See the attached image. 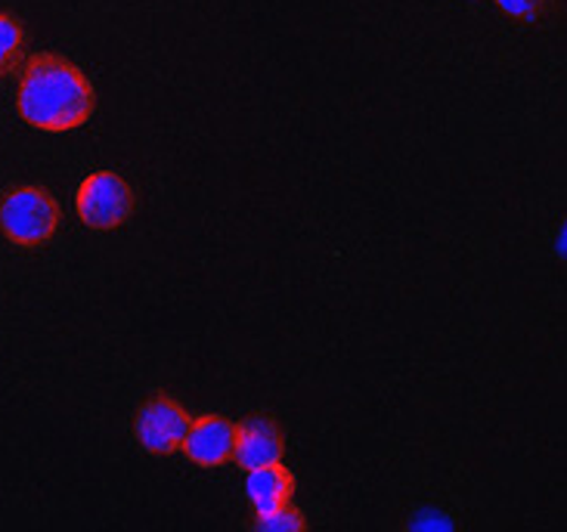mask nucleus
I'll return each instance as SVG.
<instances>
[{
    "label": "nucleus",
    "mask_w": 567,
    "mask_h": 532,
    "mask_svg": "<svg viewBox=\"0 0 567 532\" xmlns=\"http://www.w3.org/2000/svg\"><path fill=\"white\" fill-rule=\"evenodd\" d=\"M282 452H286L282 434H279V427L270 418L251 415L243 425H236V452H233V458L246 471L277 465V461H282Z\"/></svg>",
    "instance_id": "6"
},
{
    "label": "nucleus",
    "mask_w": 567,
    "mask_h": 532,
    "mask_svg": "<svg viewBox=\"0 0 567 532\" xmlns=\"http://www.w3.org/2000/svg\"><path fill=\"white\" fill-rule=\"evenodd\" d=\"M496 7L508 13L512 19H522V22H534L543 13L546 0H496Z\"/></svg>",
    "instance_id": "10"
},
{
    "label": "nucleus",
    "mask_w": 567,
    "mask_h": 532,
    "mask_svg": "<svg viewBox=\"0 0 567 532\" xmlns=\"http://www.w3.org/2000/svg\"><path fill=\"white\" fill-rule=\"evenodd\" d=\"M189 421L193 418L186 415V409L177 399H171V396H153L137 411L140 446L146 452H153V456H171V452H177L184 446Z\"/></svg>",
    "instance_id": "4"
},
{
    "label": "nucleus",
    "mask_w": 567,
    "mask_h": 532,
    "mask_svg": "<svg viewBox=\"0 0 567 532\" xmlns=\"http://www.w3.org/2000/svg\"><path fill=\"white\" fill-rule=\"evenodd\" d=\"M258 526L274 532H295L305 530V518H301L291 504H282V508L270 511V514H261V518H258Z\"/></svg>",
    "instance_id": "9"
},
{
    "label": "nucleus",
    "mask_w": 567,
    "mask_h": 532,
    "mask_svg": "<svg viewBox=\"0 0 567 532\" xmlns=\"http://www.w3.org/2000/svg\"><path fill=\"white\" fill-rule=\"evenodd\" d=\"M181 449L199 468H220L236 452V425L224 415H202L196 421H189Z\"/></svg>",
    "instance_id": "5"
},
{
    "label": "nucleus",
    "mask_w": 567,
    "mask_h": 532,
    "mask_svg": "<svg viewBox=\"0 0 567 532\" xmlns=\"http://www.w3.org/2000/svg\"><path fill=\"white\" fill-rule=\"evenodd\" d=\"M60 227V205L41 186H19L0 201V232L13 244L38 248Z\"/></svg>",
    "instance_id": "2"
},
{
    "label": "nucleus",
    "mask_w": 567,
    "mask_h": 532,
    "mask_svg": "<svg viewBox=\"0 0 567 532\" xmlns=\"http://www.w3.org/2000/svg\"><path fill=\"white\" fill-rule=\"evenodd\" d=\"M134 213V189L112 170H96L78 189V217L91 229H115Z\"/></svg>",
    "instance_id": "3"
},
{
    "label": "nucleus",
    "mask_w": 567,
    "mask_h": 532,
    "mask_svg": "<svg viewBox=\"0 0 567 532\" xmlns=\"http://www.w3.org/2000/svg\"><path fill=\"white\" fill-rule=\"evenodd\" d=\"M25 46V31L19 25V19L10 13H0V75L10 72Z\"/></svg>",
    "instance_id": "8"
},
{
    "label": "nucleus",
    "mask_w": 567,
    "mask_h": 532,
    "mask_svg": "<svg viewBox=\"0 0 567 532\" xmlns=\"http://www.w3.org/2000/svg\"><path fill=\"white\" fill-rule=\"evenodd\" d=\"M291 492H295V477L279 461L248 471V502L258 511V518L289 504Z\"/></svg>",
    "instance_id": "7"
},
{
    "label": "nucleus",
    "mask_w": 567,
    "mask_h": 532,
    "mask_svg": "<svg viewBox=\"0 0 567 532\" xmlns=\"http://www.w3.org/2000/svg\"><path fill=\"white\" fill-rule=\"evenodd\" d=\"M16 108L22 122L38 131L62 134L75 131L91 118L93 87L69 60L56 53H38L25 62L19 75Z\"/></svg>",
    "instance_id": "1"
}]
</instances>
